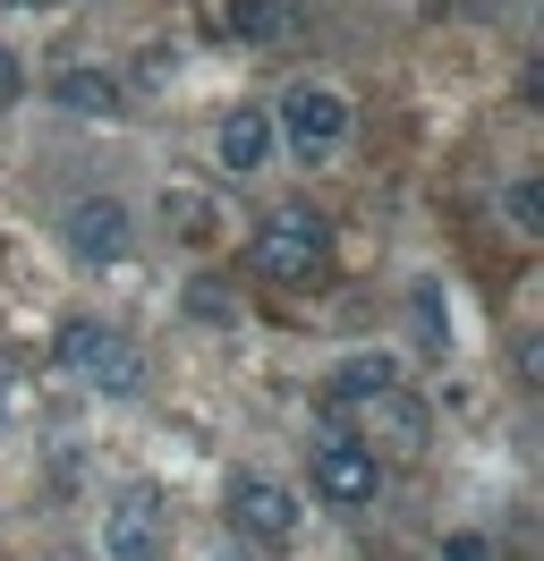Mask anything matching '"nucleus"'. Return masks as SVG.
<instances>
[{
	"label": "nucleus",
	"instance_id": "4",
	"mask_svg": "<svg viewBox=\"0 0 544 561\" xmlns=\"http://www.w3.org/2000/svg\"><path fill=\"white\" fill-rule=\"evenodd\" d=\"M315 493H324L332 511H366L374 493H383V459H374L358 434H332V443H315Z\"/></svg>",
	"mask_w": 544,
	"mask_h": 561
},
{
	"label": "nucleus",
	"instance_id": "9",
	"mask_svg": "<svg viewBox=\"0 0 544 561\" xmlns=\"http://www.w3.org/2000/svg\"><path fill=\"white\" fill-rule=\"evenodd\" d=\"M392 383H400V357H392V350H358V357H340V366H332L324 400H332V409H366V400H383Z\"/></svg>",
	"mask_w": 544,
	"mask_h": 561
},
{
	"label": "nucleus",
	"instance_id": "10",
	"mask_svg": "<svg viewBox=\"0 0 544 561\" xmlns=\"http://www.w3.org/2000/svg\"><path fill=\"white\" fill-rule=\"evenodd\" d=\"M264 153H272V119L256 103H238L230 119H222V171H264Z\"/></svg>",
	"mask_w": 544,
	"mask_h": 561
},
{
	"label": "nucleus",
	"instance_id": "17",
	"mask_svg": "<svg viewBox=\"0 0 544 561\" xmlns=\"http://www.w3.org/2000/svg\"><path fill=\"white\" fill-rule=\"evenodd\" d=\"M0 409H9V391H0Z\"/></svg>",
	"mask_w": 544,
	"mask_h": 561
},
{
	"label": "nucleus",
	"instance_id": "15",
	"mask_svg": "<svg viewBox=\"0 0 544 561\" xmlns=\"http://www.w3.org/2000/svg\"><path fill=\"white\" fill-rule=\"evenodd\" d=\"M18 85H26V69H18V51H0V103H18Z\"/></svg>",
	"mask_w": 544,
	"mask_h": 561
},
{
	"label": "nucleus",
	"instance_id": "5",
	"mask_svg": "<svg viewBox=\"0 0 544 561\" xmlns=\"http://www.w3.org/2000/svg\"><path fill=\"white\" fill-rule=\"evenodd\" d=\"M358 443H366L374 459H417L426 443H434V417H426V400L417 391H383V400H366V425H358Z\"/></svg>",
	"mask_w": 544,
	"mask_h": 561
},
{
	"label": "nucleus",
	"instance_id": "3",
	"mask_svg": "<svg viewBox=\"0 0 544 561\" xmlns=\"http://www.w3.org/2000/svg\"><path fill=\"white\" fill-rule=\"evenodd\" d=\"M298 493L272 485V477H230V527L247 545H264V553H290L298 545Z\"/></svg>",
	"mask_w": 544,
	"mask_h": 561
},
{
	"label": "nucleus",
	"instance_id": "12",
	"mask_svg": "<svg viewBox=\"0 0 544 561\" xmlns=\"http://www.w3.org/2000/svg\"><path fill=\"white\" fill-rule=\"evenodd\" d=\"M502 221L519 230V239H536V230H544V196H536V171L502 179Z\"/></svg>",
	"mask_w": 544,
	"mask_h": 561
},
{
	"label": "nucleus",
	"instance_id": "6",
	"mask_svg": "<svg viewBox=\"0 0 544 561\" xmlns=\"http://www.w3.org/2000/svg\"><path fill=\"white\" fill-rule=\"evenodd\" d=\"M60 239L86 255V264H120L136 247V213L120 205V196H86V205H68L60 213Z\"/></svg>",
	"mask_w": 544,
	"mask_h": 561
},
{
	"label": "nucleus",
	"instance_id": "13",
	"mask_svg": "<svg viewBox=\"0 0 544 561\" xmlns=\"http://www.w3.org/2000/svg\"><path fill=\"white\" fill-rule=\"evenodd\" d=\"M230 35H247V43L290 35V9H281V0H230Z\"/></svg>",
	"mask_w": 544,
	"mask_h": 561
},
{
	"label": "nucleus",
	"instance_id": "11",
	"mask_svg": "<svg viewBox=\"0 0 544 561\" xmlns=\"http://www.w3.org/2000/svg\"><path fill=\"white\" fill-rule=\"evenodd\" d=\"M52 103H60L68 119H111V111H120V85L102 69H60L52 77Z\"/></svg>",
	"mask_w": 544,
	"mask_h": 561
},
{
	"label": "nucleus",
	"instance_id": "2",
	"mask_svg": "<svg viewBox=\"0 0 544 561\" xmlns=\"http://www.w3.org/2000/svg\"><path fill=\"white\" fill-rule=\"evenodd\" d=\"M256 273L264 280H290V289H306V280L324 273V255H332V230H324V213H306V205H290V213H272L264 230H256Z\"/></svg>",
	"mask_w": 544,
	"mask_h": 561
},
{
	"label": "nucleus",
	"instance_id": "7",
	"mask_svg": "<svg viewBox=\"0 0 544 561\" xmlns=\"http://www.w3.org/2000/svg\"><path fill=\"white\" fill-rule=\"evenodd\" d=\"M281 128H290V145H306V153H332V145L349 137V103H340L332 85H290Z\"/></svg>",
	"mask_w": 544,
	"mask_h": 561
},
{
	"label": "nucleus",
	"instance_id": "16",
	"mask_svg": "<svg viewBox=\"0 0 544 561\" xmlns=\"http://www.w3.org/2000/svg\"><path fill=\"white\" fill-rule=\"evenodd\" d=\"M442 561H485V536H451V545H442Z\"/></svg>",
	"mask_w": 544,
	"mask_h": 561
},
{
	"label": "nucleus",
	"instance_id": "14",
	"mask_svg": "<svg viewBox=\"0 0 544 561\" xmlns=\"http://www.w3.org/2000/svg\"><path fill=\"white\" fill-rule=\"evenodd\" d=\"M188 316H196V323H230V289L196 280V289H188Z\"/></svg>",
	"mask_w": 544,
	"mask_h": 561
},
{
	"label": "nucleus",
	"instance_id": "8",
	"mask_svg": "<svg viewBox=\"0 0 544 561\" xmlns=\"http://www.w3.org/2000/svg\"><path fill=\"white\" fill-rule=\"evenodd\" d=\"M102 553L111 561H154L162 553V502L154 493H120L102 511Z\"/></svg>",
	"mask_w": 544,
	"mask_h": 561
},
{
	"label": "nucleus",
	"instance_id": "1",
	"mask_svg": "<svg viewBox=\"0 0 544 561\" xmlns=\"http://www.w3.org/2000/svg\"><path fill=\"white\" fill-rule=\"evenodd\" d=\"M52 366L60 375H77V383L111 391V400H128L136 383H145V357H136L128 332H111V323H60V341H52Z\"/></svg>",
	"mask_w": 544,
	"mask_h": 561
}]
</instances>
